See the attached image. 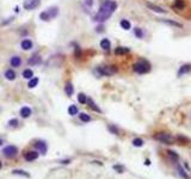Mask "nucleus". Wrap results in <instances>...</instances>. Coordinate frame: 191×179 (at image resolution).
<instances>
[{
  "mask_svg": "<svg viewBox=\"0 0 191 179\" xmlns=\"http://www.w3.org/2000/svg\"><path fill=\"white\" fill-rule=\"evenodd\" d=\"M18 123H19V122H18V119L17 118H13V119H10V121H8V127H17L18 126Z\"/></svg>",
  "mask_w": 191,
  "mask_h": 179,
  "instance_id": "72a5a7b5",
  "label": "nucleus"
},
{
  "mask_svg": "<svg viewBox=\"0 0 191 179\" xmlns=\"http://www.w3.org/2000/svg\"><path fill=\"white\" fill-rule=\"evenodd\" d=\"M146 6L148 7L149 10H152V11L157 12V13H166V12H167V11L164 10L163 7L158 6V5H154V4H152V2H146Z\"/></svg>",
  "mask_w": 191,
  "mask_h": 179,
  "instance_id": "9d476101",
  "label": "nucleus"
},
{
  "mask_svg": "<svg viewBox=\"0 0 191 179\" xmlns=\"http://www.w3.org/2000/svg\"><path fill=\"white\" fill-rule=\"evenodd\" d=\"M121 27H122V29H124V30H129L130 29V22L127 19H122L121 20Z\"/></svg>",
  "mask_w": 191,
  "mask_h": 179,
  "instance_id": "7c9ffc66",
  "label": "nucleus"
},
{
  "mask_svg": "<svg viewBox=\"0 0 191 179\" xmlns=\"http://www.w3.org/2000/svg\"><path fill=\"white\" fill-rule=\"evenodd\" d=\"M167 155H169V158L172 159L173 161H177L178 160V154L176 152H173V151H167Z\"/></svg>",
  "mask_w": 191,
  "mask_h": 179,
  "instance_id": "2f4dec72",
  "label": "nucleus"
},
{
  "mask_svg": "<svg viewBox=\"0 0 191 179\" xmlns=\"http://www.w3.org/2000/svg\"><path fill=\"white\" fill-rule=\"evenodd\" d=\"M12 174H16V176H22V177H25V178H30V174L23 170H13L12 171Z\"/></svg>",
  "mask_w": 191,
  "mask_h": 179,
  "instance_id": "4be33fe9",
  "label": "nucleus"
},
{
  "mask_svg": "<svg viewBox=\"0 0 191 179\" xmlns=\"http://www.w3.org/2000/svg\"><path fill=\"white\" fill-rule=\"evenodd\" d=\"M1 145H2V140L0 139V146H1Z\"/></svg>",
  "mask_w": 191,
  "mask_h": 179,
  "instance_id": "ea45409f",
  "label": "nucleus"
},
{
  "mask_svg": "<svg viewBox=\"0 0 191 179\" xmlns=\"http://www.w3.org/2000/svg\"><path fill=\"white\" fill-rule=\"evenodd\" d=\"M117 4L112 0H106L103 2V5L99 7L98 12L96 13L93 17V20L98 22V23H104L105 20H108L112 16V13L116 11Z\"/></svg>",
  "mask_w": 191,
  "mask_h": 179,
  "instance_id": "f257e3e1",
  "label": "nucleus"
},
{
  "mask_svg": "<svg viewBox=\"0 0 191 179\" xmlns=\"http://www.w3.org/2000/svg\"><path fill=\"white\" fill-rule=\"evenodd\" d=\"M134 32H135V36H136L137 38H142L143 37V32L140 27H135L134 29Z\"/></svg>",
  "mask_w": 191,
  "mask_h": 179,
  "instance_id": "473e14b6",
  "label": "nucleus"
},
{
  "mask_svg": "<svg viewBox=\"0 0 191 179\" xmlns=\"http://www.w3.org/2000/svg\"><path fill=\"white\" fill-rule=\"evenodd\" d=\"M133 69L137 74H146L150 71V65L149 62L146 61V60H140V61H137L136 63L133 65Z\"/></svg>",
  "mask_w": 191,
  "mask_h": 179,
  "instance_id": "f03ea898",
  "label": "nucleus"
},
{
  "mask_svg": "<svg viewBox=\"0 0 191 179\" xmlns=\"http://www.w3.org/2000/svg\"><path fill=\"white\" fill-rule=\"evenodd\" d=\"M65 92H66V94L69 96V97L73 94V92H74V87H73V85H72L71 82H67V84H66V86H65Z\"/></svg>",
  "mask_w": 191,
  "mask_h": 179,
  "instance_id": "6ab92c4d",
  "label": "nucleus"
},
{
  "mask_svg": "<svg viewBox=\"0 0 191 179\" xmlns=\"http://www.w3.org/2000/svg\"><path fill=\"white\" fill-rule=\"evenodd\" d=\"M87 104H89V106L91 107V109H92V110H93V111H96V112H99V113L102 112L100 107L97 105V104H96V103L92 99H87Z\"/></svg>",
  "mask_w": 191,
  "mask_h": 179,
  "instance_id": "2eb2a0df",
  "label": "nucleus"
},
{
  "mask_svg": "<svg viewBox=\"0 0 191 179\" xmlns=\"http://www.w3.org/2000/svg\"><path fill=\"white\" fill-rule=\"evenodd\" d=\"M27 63H29V65H31V66H35V65H38V63H41V56H38V55H35V56H32L31 59L27 61Z\"/></svg>",
  "mask_w": 191,
  "mask_h": 179,
  "instance_id": "f3484780",
  "label": "nucleus"
},
{
  "mask_svg": "<svg viewBox=\"0 0 191 179\" xmlns=\"http://www.w3.org/2000/svg\"><path fill=\"white\" fill-rule=\"evenodd\" d=\"M23 77L27 80L32 79V78H34V72H32L31 69H25V71L23 72Z\"/></svg>",
  "mask_w": 191,
  "mask_h": 179,
  "instance_id": "393cba45",
  "label": "nucleus"
},
{
  "mask_svg": "<svg viewBox=\"0 0 191 179\" xmlns=\"http://www.w3.org/2000/svg\"><path fill=\"white\" fill-rule=\"evenodd\" d=\"M154 139L163 142L165 145H172L173 143V137L171 136L170 134L167 133H158L154 135Z\"/></svg>",
  "mask_w": 191,
  "mask_h": 179,
  "instance_id": "39448f33",
  "label": "nucleus"
},
{
  "mask_svg": "<svg viewBox=\"0 0 191 179\" xmlns=\"http://www.w3.org/2000/svg\"><path fill=\"white\" fill-rule=\"evenodd\" d=\"M79 118H80V121H81V122H84V123H89L90 121L92 119L90 115H87V113H85V112L79 113Z\"/></svg>",
  "mask_w": 191,
  "mask_h": 179,
  "instance_id": "412c9836",
  "label": "nucleus"
},
{
  "mask_svg": "<svg viewBox=\"0 0 191 179\" xmlns=\"http://www.w3.org/2000/svg\"><path fill=\"white\" fill-rule=\"evenodd\" d=\"M129 52H130L129 48L118 47V48H116V50H115V54H116V55H125V54H128Z\"/></svg>",
  "mask_w": 191,
  "mask_h": 179,
  "instance_id": "a211bd4d",
  "label": "nucleus"
},
{
  "mask_svg": "<svg viewBox=\"0 0 191 179\" xmlns=\"http://www.w3.org/2000/svg\"><path fill=\"white\" fill-rule=\"evenodd\" d=\"M114 170H115V171H117L118 173H123V171H124V168H123L122 166H120V165H114Z\"/></svg>",
  "mask_w": 191,
  "mask_h": 179,
  "instance_id": "c9c22d12",
  "label": "nucleus"
},
{
  "mask_svg": "<svg viewBox=\"0 0 191 179\" xmlns=\"http://www.w3.org/2000/svg\"><path fill=\"white\" fill-rule=\"evenodd\" d=\"M4 155L8 158V159H11V158H14L17 154H18V149H17V147L16 146H6L4 148Z\"/></svg>",
  "mask_w": 191,
  "mask_h": 179,
  "instance_id": "423d86ee",
  "label": "nucleus"
},
{
  "mask_svg": "<svg viewBox=\"0 0 191 179\" xmlns=\"http://www.w3.org/2000/svg\"><path fill=\"white\" fill-rule=\"evenodd\" d=\"M100 47H102L104 50H109L110 47H111V43H110V41L108 38H103L100 41Z\"/></svg>",
  "mask_w": 191,
  "mask_h": 179,
  "instance_id": "aec40b11",
  "label": "nucleus"
},
{
  "mask_svg": "<svg viewBox=\"0 0 191 179\" xmlns=\"http://www.w3.org/2000/svg\"><path fill=\"white\" fill-rule=\"evenodd\" d=\"M78 112H79V110H78L76 105H69L68 113L71 115V116H75V115H78Z\"/></svg>",
  "mask_w": 191,
  "mask_h": 179,
  "instance_id": "a878e982",
  "label": "nucleus"
},
{
  "mask_svg": "<svg viewBox=\"0 0 191 179\" xmlns=\"http://www.w3.org/2000/svg\"><path fill=\"white\" fill-rule=\"evenodd\" d=\"M21 47L24 49V50H30L31 48H32V42L30 40H23L22 41V43H21Z\"/></svg>",
  "mask_w": 191,
  "mask_h": 179,
  "instance_id": "ddd939ff",
  "label": "nucleus"
},
{
  "mask_svg": "<svg viewBox=\"0 0 191 179\" xmlns=\"http://www.w3.org/2000/svg\"><path fill=\"white\" fill-rule=\"evenodd\" d=\"M144 164H146V165H149L150 161H149V160H146V162H144Z\"/></svg>",
  "mask_w": 191,
  "mask_h": 179,
  "instance_id": "58836bf2",
  "label": "nucleus"
},
{
  "mask_svg": "<svg viewBox=\"0 0 191 179\" xmlns=\"http://www.w3.org/2000/svg\"><path fill=\"white\" fill-rule=\"evenodd\" d=\"M177 170H178V173L180 174V177H182V178L189 179V176H188V174L185 173V171L183 170V167H182V166H180V165H177Z\"/></svg>",
  "mask_w": 191,
  "mask_h": 179,
  "instance_id": "cd10ccee",
  "label": "nucleus"
},
{
  "mask_svg": "<svg viewBox=\"0 0 191 179\" xmlns=\"http://www.w3.org/2000/svg\"><path fill=\"white\" fill-rule=\"evenodd\" d=\"M108 129H109L111 133L115 134V135H118V133H120V132H118V129H117L115 126H109V127H108Z\"/></svg>",
  "mask_w": 191,
  "mask_h": 179,
  "instance_id": "f704fd0d",
  "label": "nucleus"
},
{
  "mask_svg": "<svg viewBox=\"0 0 191 179\" xmlns=\"http://www.w3.org/2000/svg\"><path fill=\"white\" fill-rule=\"evenodd\" d=\"M5 78H6L7 80L16 79V73H14V71H12V69H7L6 72H5Z\"/></svg>",
  "mask_w": 191,
  "mask_h": 179,
  "instance_id": "5701e85b",
  "label": "nucleus"
},
{
  "mask_svg": "<svg viewBox=\"0 0 191 179\" xmlns=\"http://www.w3.org/2000/svg\"><path fill=\"white\" fill-rule=\"evenodd\" d=\"M85 5L91 7L92 5H93V0H85Z\"/></svg>",
  "mask_w": 191,
  "mask_h": 179,
  "instance_id": "e433bc0d",
  "label": "nucleus"
},
{
  "mask_svg": "<svg viewBox=\"0 0 191 179\" xmlns=\"http://www.w3.org/2000/svg\"><path fill=\"white\" fill-rule=\"evenodd\" d=\"M37 84H38V78H32V79L29 80L27 87H29V88H34V87L37 86Z\"/></svg>",
  "mask_w": 191,
  "mask_h": 179,
  "instance_id": "bb28decb",
  "label": "nucleus"
},
{
  "mask_svg": "<svg viewBox=\"0 0 191 179\" xmlns=\"http://www.w3.org/2000/svg\"><path fill=\"white\" fill-rule=\"evenodd\" d=\"M10 63L12 67H19L22 63V60L19 56H12L11 60H10Z\"/></svg>",
  "mask_w": 191,
  "mask_h": 179,
  "instance_id": "4468645a",
  "label": "nucleus"
},
{
  "mask_svg": "<svg viewBox=\"0 0 191 179\" xmlns=\"http://www.w3.org/2000/svg\"><path fill=\"white\" fill-rule=\"evenodd\" d=\"M78 102H79L80 104H86V103H87V97H86L84 93H79V94H78Z\"/></svg>",
  "mask_w": 191,
  "mask_h": 179,
  "instance_id": "c85d7f7f",
  "label": "nucleus"
},
{
  "mask_svg": "<svg viewBox=\"0 0 191 179\" xmlns=\"http://www.w3.org/2000/svg\"><path fill=\"white\" fill-rule=\"evenodd\" d=\"M59 14V8L56 6L49 7L46 11H43L41 14H40V18H41L43 22H48L50 19H54L55 17Z\"/></svg>",
  "mask_w": 191,
  "mask_h": 179,
  "instance_id": "7ed1b4c3",
  "label": "nucleus"
},
{
  "mask_svg": "<svg viewBox=\"0 0 191 179\" xmlns=\"http://www.w3.org/2000/svg\"><path fill=\"white\" fill-rule=\"evenodd\" d=\"M161 22L165 23V24H167V25H172V27H183V25H182L180 23L174 22V20H172V19H161Z\"/></svg>",
  "mask_w": 191,
  "mask_h": 179,
  "instance_id": "dca6fc26",
  "label": "nucleus"
},
{
  "mask_svg": "<svg viewBox=\"0 0 191 179\" xmlns=\"http://www.w3.org/2000/svg\"><path fill=\"white\" fill-rule=\"evenodd\" d=\"M31 109L29 107V106H23L21 109V111H19V113H21V116L23 117V118H27V117H30L31 116Z\"/></svg>",
  "mask_w": 191,
  "mask_h": 179,
  "instance_id": "f8f14e48",
  "label": "nucleus"
},
{
  "mask_svg": "<svg viewBox=\"0 0 191 179\" xmlns=\"http://www.w3.org/2000/svg\"><path fill=\"white\" fill-rule=\"evenodd\" d=\"M35 148L38 151V153H42L43 155H44L48 151V146L44 141H37V142L35 143Z\"/></svg>",
  "mask_w": 191,
  "mask_h": 179,
  "instance_id": "6e6552de",
  "label": "nucleus"
},
{
  "mask_svg": "<svg viewBox=\"0 0 191 179\" xmlns=\"http://www.w3.org/2000/svg\"><path fill=\"white\" fill-rule=\"evenodd\" d=\"M24 158H25L27 161L31 162V161H35V160L38 159V153L34 152V151H29V152H27L24 154Z\"/></svg>",
  "mask_w": 191,
  "mask_h": 179,
  "instance_id": "1a4fd4ad",
  "label": "nucleus"
},
{
  "mask_svg": "<svg viewBox=\"0 0 191 179\" xmlns=\"http://www.w3.org/2000/svg\"><path fill=\"white\" fill-rule=\"evenodd\" d=\"M69 162H71L69 160H62L61 161V164H69Z\"/></svg>",
  "mask_w": 191,
  "mask_h": 179,
  "instance_id": "4c0bfd02",
  "label": "nucleus"
},
{
  "mask_svg": "<svg viewBox=\"0 0 191 179\" xmlns=\"http://www.w3.org/2000/svg\"><path fill=\"white\" fill-rule=\"evenodd\" d=\"M97 72L104 77H110V75L116 73L117 68L115 66H100L97 68Z\"/></svg>",
  "mask_w": 191,
  "mask_h": 179,
  "instance_id": "20e7f679",
  "label": "nucleus"
},
{
  "mask_svg": "<svg viewBox=\"0 0 191 179\" xmlns=\"http://www.w3.org/2000/svg\"><path fill=\"white\" fill-rule=\"evenodd\" d=\"M189 72H191V65H183L182 67H179V71H178V77H182L184 74H188Z\"/></svg>",
  "mask_w": 191,
  "mask_h": 179,
  "instance_id": "9b49d317",
  "label": "nucleus"
},
{
  "mask_svg": "<svg viewBox=\"0 0 191 179\" xmlns=\"http://www.w3.org/2000/svg\"><path fill=\"white\" fill-rule=\"evenodd\" d=\"M173 7H176L178 10H183L185 7V4L183 0H174V2H173Z\"/></svg>",
  "mask_w": 191,
  "mask_h": 179,
  "instance_id": "b1692460",
  "label": "nucleus"
},
{
  "mask_svg": "<svg viewBox=\"0 0 191 179\" xmlns=\"http://www.w3.org/2000/svg\"><path fill=\"white\" fill-rule=\"evenodd\" d=\"M1 167H2V162H1V161H0V168H1Z\"/></svg>",
  "mask_w": 191,
  "mask_h": 179,
  "instance_id": "a19ab883",
  "label": "nucleus"
},
{
  "mask_svg": "<svg viewBox=\"0 0 191 179\" xmlns=\"http://www.w3.org/2000/svg\"><path fill=\"white\" fill-rule=\"evenodd\" d=\"M40 4H41V0H25L24 1V4H23V6L25 10H35V8H37V7L40 6Z\"/></svg>",
  "mask_w": 191,
  "mask_h": 179,
  "instance_id": "0eeeda50",
  "label": "nucleus"
},
{
  "mask_svg": "<svg viewBox=\"0 0 191 179\" xmlns=\"http://www.w3.org/2000/svg\"><path fill=\"white\" fill-rule=\"evenodd\" d=\"M133 146L134 147H142L143 146V140L140 139V137L134 139L133 140Z\"/></svg>",
  "mask_w": 191,
  "mask_h": 179,
  "instance_id": "c756f323",
  "label": "nucleus"
}]
</instances>
